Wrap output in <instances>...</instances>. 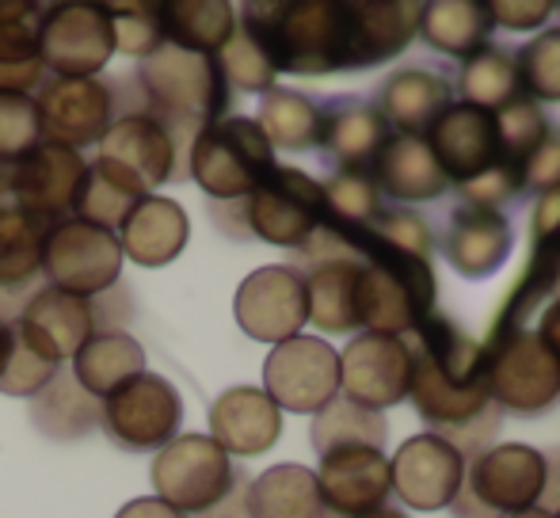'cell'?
<instances>
[{"label": "cell", "mask_w": 560, "mask_h": 518, "mask_svg": "<svg viewBox=\"0 0 560 518\" xmlns=\"http://www.w3.org/2000/svg\"><path fill=\"white\" fill-rule=\"evenodd\" d=\"M405 343L412 355L408 400L431 427V435H454L492 408L485 348L472 335H465L450 317L431 313Z\"/></svg>", "instance_id": "cell-1"}, {"label": "cell", "mask_w": 560, "mask_h": 518, "mask_svg": "<svg viewBox=\"0 0 560 518\" xmlns=\"http://www.w3.org/2000/svg\"><path fill=\"white\" fill-rule=\"evenodd\" d=\"M236 27L267 54L275 73L325 76L354 69V12L339 0L244 4Z\"/></svg>", "instance_id": "cell-2"}, {"label": "cell", "mask_w": 560, "mask_h": 518, "mask_svg": "<svg viewBox=\"0 0 560 518\" xmlns=\"http://www.w3.org/2000/svg\"><path fill=\"white\" fill-rule=\"evenodd\" d=\"M133 81L149 107L145 115L168 130L176 153L191 149V141L207 127H214L229 107V81L218 58H207V54L161 46L153 58L141 61Z\"/></svg>", "instance_id": "cell-3"}, {"label": "cell", "mask_w": 560, "mask_h": 518, "mask_svg": "<svg viewBox=\"0 0 560 518\" xmlns=\"http://www.w3.org/2000/svg\"><path fill=\"white\" fill-rule=\"evenodd\" d=\"M439 279L428 256L405 252V248L382 245L370 233H362V259L354 274V313L359 328L377 335H412L423 320L435 313Z\"/></svg>", "instance_id": "cell-4"}, {"label": "cell", "mask_w": 560, "mask_h": 518, "mask_svg": "<svg viewBox=\"0 0 560 518\" xmlns=\"http://www.w3.org/2000/svg\"><path fill=\"white\" fill-rule=\"evenodd\" d=\"M549 484L546 454L526 443H500L469 461L462 492L450 507L457 518H511L541 507Z\"/></svg>", "instance_id": "cell-5"}, {"label": "cell", "mask_w": 560, "mask_h": 518, "mask_svg": "<svg viewBox=\"0 0 560 518\" xmlns=\"http://www.w3.org/2000/svg\"><path fill=\"white\" fill-rule=\"evenodd\" d=\"M492 404L518 420L546 415L560 400V363L530 328H495L485 348Z\"/></svg>", "instance_id": "cell-6"}, {"label": "cell", "mask_w": 560, "mask_h": 518, "mask_svg": "<svg viewBox=\"0 0 560 518\" xmlns=\"http://www.w3.org/2000/svg\"><path fill=\"white\" fill-rule=\"evenodd\" d=\"M187 168L210 199H248L275 172V149L256 119L233 115V119H218L191 141Z\"/></svg>", "instance_id": "cell-7"}, {"label": "cell", "mask_w": 560, "mask_h": 518, "mask_svg": "<svg viewBox=\"0 0 560 518\" xmlns=\"http://www.w3.org/2000/svg\"><path fill=\"white\" fill-rule=\"evenodd\" d=\"M156 499L176 507L179 515H210L236 488V469L229 454L210 435H179L153 458Z\"/></svg>", "instance_id": "cell-8"}, {"label": "cell", "mask_w": 560, "mask_h": 518, "mask_svg": "<svg viewBox=\"0 0 560 518\" xmlns=\"http://www.w3.org/2000/svg\"><path fill=\"white\" fill-rule=\"evenodd\" d=\"M244 222L259 240L298 252L325 225V187L310 172L275 164L271 176L244 202Z\"/></svg>", "instance_id": "cell-9"}, {"label": "cell", "mask_w": 560, "mask_h": 518, "mask_svg": "<svg viewBox=\"0 0 560 518\" xmlns=\"http://www.w3.org/2000/svg\"><path fill=\"white\" fill-rule=\"evenodd\" d=\"M43 271L54 290H66V294L77 297L104 294V290L115 286L118 271H122V245L104 225L66 217L46 233Z\"/></svg>", "instance_id": "cell-10"}, {"label": "cell", "mask_w": 560, "mask_h": 518, "mask_svg": "<svg viewBox=\"0 0 560 518\" xmlns=\"http://www.w3.org/2000/svg\"><path fill=\"white\" fill-rule=\"evenodd\" d=\"M115 54L107 4H54L38 20V58L58 76H96Z\"/></svg>", "instance_id": "cell-11"}, {"label": "cell", "mask_w": 560, "mask_h": 518, "mask_svg": "<svg viewBox=\"0 0 560 518\" xmlns=\"http://www.w3.org/2000/svg\"><path fill=\"white\" fill-rule=\"evenodd\" d=\"M179 420H184V400L179 392L161 378V374H138L104 397L100 423L122 450H164L176 438Z\"/></svg>", "instance_id": "cell-12"}, {"label": "cell", "mask_w": 560, "mask_h": 518, "mask_svg": "<svg viewBox=\"0 0 560 518\" xmlns=\"http://www.w3.org/2000/svg\"><path fill=\"white\" fill-rule=\"evenodd\" d=\"M264 392L287 412L317 415L339 397V351L317 335H294L275 343L264 363Z\"/></svg>", "instance_id": "cell-13"}, {"label": "cell", "mask_w": 560, "mask_h": 518, "mask_svg": "<svg viewBox=\"0 0 560 518\" xmlns=\"http://www.w3.org/2000/svg\"><path fill=\"white\" fill-rule=\"evenodd\" d=\"M412 386V355L400 335L362 332L339 351V389L347 400L382 412L408 400Z\"/></svg>", "instance_id": "cell-14"}, {"label": "cell", "mask_w": 560, "mask_h": 518, "mask_svg": "<svg viewBox=\"0 0 560 518\" xmlns=\"http://www.w3.org/2000/svg\"><path fill=\"white\" fill-rule=\"evenodd\" d=\"M236 325L259 343H287L310 320L305 274L298 267H259L236 290Z\"/></svg>", "instance_id": "cell-15"}, {"label": "cell", "mask_w": 560, "mask_h": 518, "mask_svg": "<svg viewBox=\"0 0 560 518\" xmlns=\"http://www.w3.org/2000/svg\"><path fill=\"white\" fill-rule=\"evenodd\" d=\"M38 111V133H43L50 145L66 149H84L96 145L100 138L112 127V89L104 81H92V76H58V81H46L38 89L35 99Z\"/></svg>", "instance_id": "cell-16"}, {"label": "cell", "mask_w": 560, "mask_h": 518, "mask_svg": "<svg viewBox=\"0 0 560 518\" xmlns=\"http://www.w3.org/2000/svg\"><path fill=\"white\" fill-rule=\"evenodd\" d=\"M84 176V156L73 153L66 145H50L38 141L23 161H15L4 176L8 202H15L20 210H27L31 217L46 225H58V217L66 210H73L77 187Z\"/></svg>", "instance_id": "cell-17"}, {"label": "cell", "mask_w": 560, "mask_h": 518, "mask_svg": "<svg viewBox=\"0 0 560 518\" xmlns=\"http://www.w3.org/2000/svg\"><path fill=\"white\" fill-rule=\"evenodd\" d=\"M393 492L416 511H443L465 481V458L439 435H412L389 461Z\"/></svg>", "instance_id": "cell-18"}, {"label": "cell", "mask_w": 560, "mask_h": 518, "mask_svg": "<svg viewBox=\"0 0 560 518\" xmlns=\"http://www.w3.org/2000/svg\"><path fill=\"white\" fill-rule=\"evenodd\" d=\"M317 492L325 511L339 518H359L389 504L393 476L385 450L374 446H339L320 454L317 466Z\"/></svg>", "instance_id": "cell-19"}, {"label": "cell", "mask_w": 560, "mask_h": 518, "mask_svg": "<svg viewBox=\"0 0 560 518\" xmlns=\"http://www.w3.org/2000/svg\"><path fill=\"white\" fill-rule=\"evenodd\" d=\"M428 149L439 161L450 184H472L477 176L503 164L500 127L492 111H480L469 104H450L428 130Z\"/></svg>", "instance_id": "cell-20"}, {"label": "cell", "mask_w": 560, "mask_h": 518, "mask_svg": "<svg viewBox=\"0 0 560 518\" xmlns=\"http://www.w3.org/2000/svg\"><path fill=\"white\" fill-rule=\"evenodd\" d=\"M92 328L96 325H92L89 297L66 294V290H54V286L38 290L23 305L20 320H15V335L54 366L73 358L92 340Z\"/></svg>", "instance_id": "cell-21"}, {"label": "cell", "mask_w": 560, "mask_h": 518, "mask_svg": "<svg viewBox=\"0 0 560 518\" xmlns=\"http://www.w3.org/2000/svg\"><path fill=\"white\" fill-rule=\"evenodd\" d=\"M511 248H515V229H511V222L500 210L457 202L443 233V252L446 263L462 279H488V274H495L508 263Z\"/></svg>", "instance_id": "cell-22"}, {"label": "cell", "mask_w": 560, "mask_h": 518, "mask_svg": "<svg viewBox=\"0 0 560 518\" xmlns=\"http://www.w3.org/2000/svg\"><path fill=\"white\" fill-rule=\"evenodd\" d=\"M282 435V408L259 386H233L210 404V438L225 454L256 458Z\"/></svg>", "instance_id": "cell-23"}, {"label": "cell", "mask_w": 560, "mask_h": 518, "mask_svg": "<svg viewBox=\"0 0 560 518\" xmlns=\"http://www.w3.org/2000/svg\"><path fill=\"white\" fill-rule=\"evenodd\" d=\"M100 156H107V161L122 164L126 172H133L145 184V191L176 179L179 168V153L172 145L168 130L156 119H149L145 111L115 119L104 138H100Z\"/></svg>", "instance_id": "cell-24"}, {"label": "cell", "mask_w": 560, "mask_h": 518, "mask_svg": "<svg viewBox=\"0 0 560 518\" xmlns=\"http://www.w3.org/2000/svg\"><path fill=\"white\" fill-rule=\"evenodd\" d=\"M454 104V89L431 69H400L377 89L374 111L397 138H423L435 119Z\"/></svg>", "instance_id": "cell-25"}, {"label": "cell", "mask_w": 560, "mask_h": 518, "mask_svg": "<svg viewBox=\"0 0 560 518\" xmlns=\"http://www.w3.org/2000/svg\"><path fill=\"white\" fill-rule=\"evenodd\" d=\"M325 127H320V145L332 156L336 172H370L385 141L393 138L385 119L374 111V104H362L354 96L328 99Z\"/></svg>", "instance_id": "cell-26"}, {"label": "cell", "mask_w": 560, "mask_h": 518, "mask_svg": "<svg viewBox=\"0 0 560 518\" xmlns=\"http://www.w3.org/2000/svg\"><path fill=\"white\" fill-rule=\"evenodd\" d=\"M187 237H191L187 210L176 199H164V195H145L118 225V245L141 267L172 263L187 248Z\"/></svg>", "instance_id": "cell-27"}, {"label": "cell", "mask_w": 560, "mask_h": 518, "mask_svg": "<svg viewBox=\"0 0 560 518\" xmlns=\"http://www.w3.org/2000/svg\"><path fill=\"white\" fill-rule=\"evenodd\" d=\"M370 176H374L382 199H393V202H435V199H443L450 187L439 161L431 156L428 141L397 138V133L385 141V149L377 153Z\"/></svg>", "instance_id": "cell-28"}, {"label": "cell", "mask_w": 560, "mask_h": 518, "mask_svg": "<svg viewBox=\"0 0 560 518\" xmlns=\"http://www.w3.org/2000/svg\"><path fill=\"white\" fill-rule=\"evenodd\" d=\"M38 20L43 8L31 0H0V92L27 96L43 89Z\"/></svg>", "instance_id": "cell-29"}, {"label": "cell", "mask_w": 560, "mask_h": 518, "mask_svg": "<svg viewBox=\"0 0 560 518\" xmlns=\"http://www.w3.org/2000/svg\"><path fill=\"white\" fill-rule=\"evenodd\" d=\"M351 12H354V69H370L397 58L420 35L423 4H412V0L351 4Z\"/></svg>", "instance_id": "cell-30"}, {"label": "cell", "mask_w": 560, "mask_h": 518, "mask_svg": "<svg viewBox=\"0 0 560 518\" xmlns=\"http://www.w3.org/2000/svg\"><path fill=\"white\" fill-rule=\"evenodd\" d=\"M145 195H149L145 184H141L133 172H126L122 164L107 161V156H96L92 164H84L81 187H77V199H73V214H77V222L115 229V225L126 222V214H130Z\"/></svg>", "instance_id": "cell-31"}, {"label": "cell", "mask_w": 560, "mask_h": 518, "mask_svg": "<svg viewBox=\"0 0 560 518\" xmlns=\"http://www.w3.org/2000/svg\"><path fill=\"white\" fill-rule=\"evenodd\" d=\"M248 518H325L317 492V473L305 466H271L244 492Z\"/></svg>", "instance_id": "cell-32"}, {"label": "cell", "mask_w": 560, "mask_h": 518, "mask_svg": "<svg viewBox=\"0 0 560 518\" xmlns=\"http://www.w3.org/2000/svg\"><path fill=\"white\" fill-rule=\"evenodd\" d=\"M495 31L492 8L480 0H435L423 4L420 35L431 50L450 54V58H472L488 46Z\"/></svg>", "instance_id": "cell-33"}, {"label": "cell", "mask_w": 560, "mask_h": 518, "mask_svg": "<svg viewBox=\"0 0 560 518\" xmlns=\"http://www.w3.org/2000/svg\"><path fill=\"white\" fill-rule=\"evenodd\" d=\"M138 374H145V351L126 332H96L73 355V378L89 397H112Z\"/></svg>", "instance_id": "cell-34"}, {"label": "cell", "mask_w": 560, "mask_h": 518, "mask_svg": "<svg viewBox=\"0 0 560 518\" xmlns=\"http://www.w3.org/2000/svg\"><path fill=\"white\" fill-rule=\"evenodd\" d=\"M236 31V15L225 0H168L161 4V35L176 50L218 58Z\"/></svg>", "instance_id": "cell-35"}, {"label": "cell", "mask_w": 560, "mask_h": 518, "mask_svg": "<svg viewBox=\"0 0 560 518\" xmlns=\"http://www.w3.org/2000/svg\"><path fill=\"white\" fill-rule=\"evenodd\" d=\"M457 92H462V104L492 115H500L503 107L518 104V99H530L523 81H518L515 54L500 50L492 43L480 54H472V58H465L462 76H457Z\"/></svg>", "instance_id": "cell-36"}, {"label": "cell", "mask_w": 560, "mask_h": 518, "mask_svg": "<svg viewBox=\"0 0 560 518\" xmlns=\"http://www.w3.org/2000/svg\"><path fill=\"white\" fill-rule=\"evenodd\" d=\"M256 127L264 130V138L271 141V149H313L320 145V127H325V111H320L317 99L302 96L294 89H271L264 92V104H259Z\"/></svg>", "instance_id": "cell-37"}, {"label": "cell", "mask_w": 560, "mask_h": 518, "mask_svg": "<svg viewBox=\"0 0 560 518\" xmlns=\"http://www.w3.org/2000/svg\"><path fill=\"white\" fill-rule=\"evenodd\" d=\"M354 274L359 263L351 259H336V263H320L305 279V305H310V320L328 335H343L359 328V313H354Z\"/></svg>", "instance_id": "cell-38"}, {"label": "cell", "mask_w": 560, "mask_h": 518, "mask_svg": "<svg viewBox=\"0 0 560 518\" xmlns=\"http://www.w3.org/2000/svg\"><path fill=\"white\" fill-rule=\"evenodd\" d=\"M310 438L317 458L328 450H339V446H374V450H382L389 443V423H385L382 412H370L354 400L336 397L313 415Z\"/></svg>", "instance_id": "cell-39"}, {"label": "cell", "mask_w": 560, "mask_h": 518, "mask_svg": "<svg viewBox=\"0 0 560 518\" xmlns=\"http://www.w3.org/2000/svg\"><path fill=\"white\" fill-rule=\"evenodd\" d=\"M50 225L15 202H0V286H23L43 271V245Z\"/></svg>", "instance_id": "cell-40"}, {"label": "cell", "mask_w": 560, "mask_h": 518, "mask_svg": "<svg viewBox=\"0 0 560 518\" xmlns=\"http://www.w3.org/2000/svg\"><path fill=\"white\" fill-rule=\"evenodd\" d=\"M320 187H325V217L347 229H362L385 210L370 172H332Z\"/></svg>", "instance_id": "cell-41"}, {"label": "cell", "mask_w": 560, "mask_h": 518, "mask_svg": "<svg viewBox=\"0 0 560 518\" xmlns=\"http://www.w3.org/2000/svg\"><path fill=\"white\" fill-rule=\"evenodd\" d=\"M515 66L534 104H560V27L541 31L534 43L518 46Z\"/></svg>", "instance_id": "cell-42"}, {"label": "cell", "mask_w": 560, "mask_h": 518, "mask_svg": "<svg viewBox=\"0 0 560 518\" xmlns=\"http://www.w3.org/2000/svg\"><path fill=\"white\" fill-rule=\"evenodd\" d=\"M115 31V50L130 58H153L164 46L161 35V4H107Z\"/></svg>", "instance_id": "cell-43"}, {"label": "cell", "mask_w": 560, "mask_h": 518, "mask_svg": "<svg viewBox=\"0 0 560 518\" xmlns=\"http://www.w3.org/2000/svg\"><path fill=\"white\" fill-rule=\"evenodd\" d=\"M495 127H500L503 161L515 164V168H523L526 156H530L549 133L546 111H541L534 99H518V104L503 107V111L495 115Z\"/></svg>", "instance_id": "cell-44"}, {"label": "cell", "mask_w": 560, "mask_h": 518, "mask_svg": "<svg viewBox=\"0 0 560 518\" xmlns=\"http://www.w3.org/2000/svg\"><path fill=\"white\" fill-rule=\"evenodd\" d=\"M218 66H222L225 81L236 84L241 92H271L275 89V66L267 61V54L259 50L256 43H252L248 35H244L241 27L233 31V38L225 43V50L218 54Z\"/></svg>", "instance_id": "cell-45"}, {"label": "cell", "mask_w": 560, "mask_h": 518, "mask_svg": "<svg viewBox=\"0 0 560 518\" xmlns=\"http://www.w3.org/2000/svg\"><path fill=\"white\" fill-rule=\"evenodd\" d=\"M38 111L31 96L0 92V164H15L38 145Z\"/></svg>", "instance_id": "cell-46"}, {"label": "cell", "mask_w": 560, "mask_h": 518, "mask_svg": "<svg viewBox=\"0 0 560 518\" xmlns=\"http://www.w3.org/2000/svg\"><path fill=\"white\" fill-rule=\"evenodd\" d=\"M54 378H58V366L46 363L43 355H35L15 335L12 325V348H8V358L0 366V392H8V397H38L43 389H50Z\"/></svg>", "instance_id": "cell-47"}, {"label": "cell", "mask_w": 560, "mask_h": 518, "mask_svg": "<svg viewBox=\"0 0 560 518\" xmlns=\"http://www.w3.org/2000/svg\"><path fill=\"white\" fill-rule=\"evenodd\" d=\"M523 195V168L515 164H495L492 172L477 176L472 184H462V202L465 207H485V210H500L503 202L518 199Z\"/></svg>", "instance_id": "cell-48"}, {"label": "cell", "mask_w": 560, "mask_h": 518, "mask_svg": "<svg viewBox=\"0 0 560 518\" xmlns=\"http://www.w3.org/2000/svg\"><path fill=\"white\" fill-rule=\"evenodd\" d=\"M523 191H534L538 199H541V195H549V191H560V130L557 127H549L546 141H541V145L526 156Z\"/></svg>", "instance_id": "cell-49"}, {"label": "cell", "mask_w": 560, "mask_h": 518, "mask_svg": "<svg viewBox=\"0 0 560 518\" xmlns=\"http://www.w3.org/2000/svg\"><path fill=\"white\" fill-rule=\"evenodd\" d=\"M488 8H492L495 27H508V31H534L553 15V4H549V0H526V4L508 0V4H488Z\"/></svg>", "instance_id": "cell-50"}, {"label": "cell", "mask_w": 560, "mask_h": 518, "mask_svg": "<svg viewBox=\"0 0 560 518\" xmlns=\"http://www.w3.org/2000/svg\"><path fill=\"white\" fill-rule=\"evenodd\" d=\"M115 518H187V515H179L176 507H168L164 499L145 496V499H130Z\"/></svg>", "instance_id": "cell-51"}, {"label": "cell", "mask_w": 560, "mask_h": 518, "mask_svg": "<svg viewBox=\"0 0 560 518\" xmlns=\"http://www.w3.org/2000/svg\"><path fill=\"white\" fill-rule=\"evenodd\" d=\"M538 340L546 343V351L560 363V297L541 313V325H538Z\"/></svg>", "instance_id": "cell-52"}, {"label": "cell", "mask_w": 560, "mask_h": 518, "mask_svg": "<svg viewBox=\"0 0 560 518\" xmlns=\"http://www.w3.org/2000/svg\"><path fill=\"white\" fill-rule=\"evenodd\" d=\"M546 466H549V484H546V496H541V504L560 507V454H546Z\"/></svg>", "instance_id": "cell-53"}, {"label": "cell", "mask_w": 560, "mask_h": 518, "mask_svg": "<svg viewBox=\"0 0 560 518\" xmlns=\"http://www.w3.org/2000/svg\"><path fill=\"white\" fill-rule=\"evenodd\" d=\"M8 348H12V325L0 320V366H4V358H8Z\"/></svg>", "instance_id": "cell-54"}, {"label": "cell", "mask_w": 560, "mask_h": 518, "mask_svg": "<svg viewBox=\"0 0 560 518\" xmlns=\"http://www.w3.org/2000/svg\"><path fill=\"white\" fill-rule=\"evenodd\" d=\"M359 518H408V515H405V511H397V507H377V511L359 515Z\"/></svg>", "instance_id": "cell-55"}, {"label": "cell", "mask_w": 560, "mask_h": 518, "mask_svg": "<svg viewBox=\"0 0 560 518\" xmlns=\"http://www.w3.org/2000/svg\"><path fill=\"white\" fill-rule=\"evenodd\" d=\"M511 518H553V511H546V507H530V511H523V515H511Z\"/></svg>", "instance_id": "cell-56"}, {"label": "cell", "mask_w": 560, "mask_h": 518, "mask_svg": "<svg viewBox=\"0 0 560 518\" xmlns=\"http://www.w3.org/2000/svg\"><path fill=\"white\" fill-rule=\"evenodd\" d=\"M553 518H560V507H557V511H553Z\"/></svg>", "instance_id": "cell-57"}]
</instances>
